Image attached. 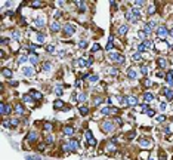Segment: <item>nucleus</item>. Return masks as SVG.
<instances>
[{
  "instance_id": "obj_1",
  "label": "nucleus",
  "mask_w": 173,
  "mask_h": 160,
  "mask_svg": "<svg viewBox=\"0 0 173 160\" xmlns=\"http://www.w3.org/2000/svg\"><path fill=\"white\" fill-rule=\"evenodd\" d=\"M157 34H158V37H160L161 40H164V39L167 37V34H169V31H167V28H166L164 25H160V27L157 28Z\"/></svg>"
},
{
  "instance_id": "obj_2",
  "label": "nucleus",
  "mask_w": 173,
  "mask_h": 160,
  "mask_svg": "<svg viewBox=\"0 0 173 160\" xmlns=\"http://www.w3.org/2000/svg\"><path fill=\"white\" fill-rule=\"evenodd\" d=\"M138 144H139V147H142V148H149V147L152 145V142H151L148 138H139V139H138Z\"/></svg>"
},
{
  "instance_id": "obj_3",
  "label": "nucleus",
  "mask_w": 173,
  "mask_h": 160,
  "mask_svg": "<svg viewBox=\"0 0 173 160\" xmlns=\"http://www.w3.org/2000/svg\"><path fill=\"white\" fill-rule=\"evenodd\" d=\"M102 131H104V132H112V131H114V123L109 122V120H105V122L102 123Z\"/></svg>"
},
{
  "instance_id": "obj_4",
  "label": "nucleus",
  "mask_w": 173,
  "mask_h": 160,
  "mask_svg": "<svg viewBox=\"0 0 173 160\" xmlns=\"http://www.w3.org/2000/svg\"><path fill=\"white\" fill-rule=\"evenodd\" d=\"M45 24H46V18H45V16H38L37 19L33 22V25H34L36 28H42V27H45Z\"/></svg>"
},
{
  "instance_id": "obj_5",
  "label": "nucleus",
  "mask_w": 173,
  "mask_h": 160,
  "mask_svg": "<svg viewBox=\"0 0 173 160\" xmlns=\"http://www.w3.org/2000/svg\"><path fill=\"white\" fill-rule=\"evenodd\" d=\"M79 141H77V139H70L68 141V147H70V151H77V150H79Z\"/></svg>"
},
{
  "instance_id": "obj_6",
  "label": "nucleus",
  "mask_w": 173,
  "mask_h": 160,
  "mask_svg": "<svg viewBox=\"0 0 173 160\" xmlns=\"http://www.w3.org/2000/svg\"><path fill=\"white\" fill-rule=\"evenodd\" d=\"M9 113H12V105L10 104H6V102H2V114L3 116H8Z\"/></svg>"
},
{
  "instance_id": "obj_7",
  "label": "nucleus",
  "mask_w": 173,
  "mask_h": 160,
  "mask_svg": "<svg viewBox=\"0 0 173 160\" xmlns=\"http://www.w3.org/2000/svg\"><path fill=\"white\" fill-rule=\"evenodd\" d=\"M74 25L73 24H65L64 25V33H65V36H71L73 33H74Z\"/></svg>"
},
{
  "instance_id": "obj_8",
  "label": "nucleus",
  "mask_w": 173,
  "mask_h": 160,
  "mask_svg": "<svg viewBox=\"0 0 173 160\" xmlns=\"http://www.w3.org/2000/svg\"><path fill=\"white\" fill-rule=\"evenodd\" d=\"M22 73H24L27 77H33V76L36 74V71H34V68H31V67H24V68H22Z\"/></svg>"
},
{
  "instance_id": "obj_9",
  "label": "nucleus",
  "mask_w": 173,
  "mask_h": 160,
  "mask_svg": "<svg viewBox=\"0 0 173 160\" xmlns=\"http://www.w3.org/2000/svg\"><path fill=\"white\" fill-rule=\"evenodd\" d=\"M59 30H61V24H59V22L53 21V22L50 24V31H52V33H58Z\"/></svg>"
},
{
  "instance_id": "obj_10",
  "label": "nucleus",
  "mask_w": 173,
  "mask_h": 160,
  "mask_svg": "<svg viewBox=\"0 0 173 160\" xmlns=\"http://www.w3.org/2000/svg\"><path fill=\"white\" fill-rule=\"evenodd\" d=\"M126 19L130 21V22H136V21H138V18L132 13V10H129V12H126Z\"/></svg>"
},
{
  "instance_id": "obj_11",
  "label": "nucleus",
  "mask_w": 173,
  "mask_h": 160,
  "mask_svg": "<svg viewBox=\"0 0 173 160\" xmlns=\"http://www.w3.org/2000/svg\"><path fill=\"white\" fill-rule=\"evenodd\" d=\"M127 77H129V79H136V77H138V73H136L133 68H129V70H127Z\"/></svg>"
},
{
  "instance_id": "obj_12",
  "label": "nucleus",
  "mask_w": 173,
  "mask_h": 160,
  "mask_svg": "<svg viewBox=\"0 0 173 160\" xmlns=\"http://www.w3.org/2000/svg\"><path fill=\"white\" fill-rule=\"evenodd\" d=\"M126 98H127V105H136L138 104L136 96H126Z\"/></svg>"
},
{
  "instance_id": "obj_13",
  "label": "nucleus",
  "mask_w": 173,
  "mask_h": 160,
  "mask_svg": "<svg viewBox=\"0 0 173 160\" xmlns=\"http://www.w3.org/2000/svg\"><path fill=\"white\" fill-rule=\"evenodd\" d=\"M73 133H74V129H73L71 126H65V128H64V135H67V136H73Z\"/></svg>"
},
{
  "instance_id": "obj_14",
  "label": "nucleus",
  "mask_w": 173,
  "mask_h": 160,
  "mask_svg": "<svg viewBox=\"0 0 173 160\" xmlns=\"http://www.w3.org/2000/svg\"><path fill=\"white\" fill-rule=\"evenodd\" d=\"M36 139H37V133H36V132H30V133L27 135V141H28V142H34Z\"/></svg>"
},
{
  "instance_id": "obj_15",
  "label": "nucleus",
  "mask_w": 173,
  "mask_h": 160,
  "mask_svg": "<svg viewBox=\"0 0 173 160\" xmlns=\"http://www.w3.org/2000/svg\"><path fill=\"white\" fill-rule=\"evenodd\" d=\"M15 110H16V113H18L19 116H22V114L25 113V108H24V105H21V104H18V105L15 107Z\"/></svg>"
},
{
  "instance_id": "obj_16",
  "label": "nucleus",
  "mask_w": 173,
  "mask_h": 160,
  "mask_svg": "<svg viewBox=\"0 0 173 160\" xmlns=\"http://www.w3.org/2000/svg\"><path fill=\"white\" fill-rule=\"evenodd\" d=\"M31 96H33L34 99H37V101H40V99L43 98V95H42L40 92H37V91H31Z\"/></svg>"
},
{
  "instance_id": "obj_17",
  "label": "nucleus",
  "mask_w": 173,
  "mask_h": 160,
  "mask_svg": "<svg viewBox=\"0 0 173 160\" xmlns=\"http://www.w3.org/2000/svg\"><path fill=\"white\" fill-rule=\"evenodd\" d=\"M166 80H167V83H169V85H173V71H172V70H170L169 73L166 74Z\"/></svg>"
},
{
  "instance_id": "obj_18",
  "label": "nucleus",
  "mask_w": 173,
  "mask_h": 160,
  "mask_svg": "<svg viewBox=\"0 0 173 160\" xmlns=\"http://www.w3.org/2000/svg\"><path fill=\"white\" fill-rule=\"evenodd\" d=\"M10 37H12L13 40H19V39H21V33L15 30V31H12V33H10Z\"/></svg>"
},
{
  "instance_id": "obj_19",
  "label": "nucleus",
  "mask_w": 173,
  "mask_h": 160,
  "mask_svg": "<svg viewBox=\"0 0 173 160\" xmlns=\"http://www.w3.org/2000/svg\"><path fill=\"white\" fill-rule=\"evenodd\" d=\"M28 61H30L31 64H34V65H36V64L38 62V56H37V55H33V53H31V55L28 56Z\"/></svg>"
},
{
  "instance_id": "obj_20",
  "label": "nucleus",
  "mask_w": 173,
  "mask_h": 160,
  "mask_svg": "<svg viewBox=\"0 0 173 160\" xmlns=\"http://www.w3.org/2000/svg\"><path fill=\"white\" fill-rule=\"evenodd\" d=\"M53 107L58 110V108H64V102L61 101V99H56L55 102H53Z\"/></svg>"
},
{
  "instance_id": "obj_21",
  "label": "nucleus",
  "mask_w": 173,
  "mask_h": 160,
  "mask_svg": "<svg viewBox=\"0 0 173 160\" xmlns=\"http://www.w3.org/2000/svg\"><path fill=\"white\" fill-rule=\"evenodd\" d=\"M129 31V25H120V28H118V34H126Z\"/></svg>"
},
{
  "instance_id": "obj_22",
  "label": "nucleus",
  "mask_w": 173,
  "mask_h": 160,
  "mask_svg": "<svg viewBox=\"0 0 173 160\" xmlns=\"http://www.w3.org/2000/svg\"><path fill=\"white\" fill-rule=\"evenodd\" d=\"M158 67L160 68H166L167 67V59L166 58H160L158 59Z\"/></svg>"
},
{
  "instance_id": "obj_23",
  "label": "nucleus",
  "mask_w": 173,
  "mask_h": 160,
  "mask_svg": "<svg viewBox=\"0 0 173 160\" xmlns=\"http://www.w3.org/2000/svg\"><path fill=\"white\" fill-rule=\"evenodd\" d=\"M118 56H120V53H117V52H111V53H109V59H111V61H117Z\"/></svg>"
},
{
  "instance_id": "obj_24",
  "label": "nucleus",
  "mask_w": 173,
  "mask_h": 160,
  "mask_svg": "<svg viewBox=\"0 0 173 160\" xmlns=\"http://www.w3.org/2000/svg\"><path fill=\"white\" fill-rule=\"evenodd\" d=\"M2 73H3L5 77H12V70H9V68H3Z\"/></svg>"
},
{
  "instance_id": "obj_25",
  "label": "nucleus",
  "mask_w": 173,
  "mask_h": 160,
  "mask_svg": "<svg viewBox=\"0 0 173 160\" xmlns=\"http://www.w3.org/2000/svg\"><path fill=\"white\" fill-rule=\"evenodd\" d=\"M163 94L167 96V99H172V98H173V92L170 91V89H164V91H163Z\"/></svg>"
},
{
  "instance_id": "obj_26",
  "label": "nucleus",
  "mask_w": 173,
  "mask_h": 160,
  "mask_svg": "<svg viewBox=\"0 0 173 160\" xmlns=\"http://www.w3.org/2000/svg\"><path fill=\"white\" fill-rule=\"evenodd\" d=\"M144 98H145V101H152L154 99V95L151 92H145L144 94Z\"/></svg>"
},
{
  "instance_id": "obj_27",
  "label": "nucleus",
  "mask_w": 173,
  "mask_h": 160,
  "mask_svg": "<svg viewBox=\"0 0 173 160\" xmlns=\"http://www.w3.org/2000/svg\"><path fill=\"white\" fill-rule=\"evenodd\" d=\"M101 113H102L104 116H108V114H111V108H109V107H102Z\"/></svg>"
},
{
  "instance_id": "obj_28",
  "label": "nucleus",
  "mask_w": 173,
  "mask_h": 160,
  "mask_svg": "<svg viewBox=\"0 0 173 160\" xmlns=\"http://www.w3.org/2000/svg\"><path fill=\"white\" fill-rule=\"evenodd\" d=\"M31 6H33V8H42V6H43V2H40V0H36V2H31Z\"/></svg>"
},
{
  "instance_id": "obj_29",
  "label": "nucleus",
  "mask_w": 173,
  "mask_h": 160,
  "mask_svg": "<svg viewBox=\"0 0 173 160\" xmlns=\"http://www.w3.org/2000/svg\"><path fill=\"white\" fill-rule=\"evenodd\" d=\"M132 13L136 16V18H139V16H141V9H139V8H133V9H132Z\"/></svg>"
},
{
  "instance_id": "obj_30",
  "label": "nucleus",
  "mask_w": 173,
  "mask_h": 160,
  "mask_svg": "<svg viewBox=\"0 0 173 160\" xmlns=\"http://www.w3.org/2000/svg\"><path fill=\"white\" fill-rule=\"evenodd\" d=\"M98 79H99V77H98V74H90V76H89V82H90V83L98 82Z\"/></svg>"
},
{
  "instance_id": "obj_31",
  "label": "nucleus",
  "mask_w": 173,
  "mask_h": 160,
  "mask_svg": "<svg viewBox=\"0 0 173 160\" xmlns=\"http://www.w3.org/2000/svg\"><path fill=\"white\" fill-rule=\"evenodd\" d=\"M79 110H80V114H82V116H86V114L89 113V108H87V107H84V105H83V107H80Z\"/></svg>"
},
{
  "instance_id": "obj_32",
  "label": "nucleus",
  "mask_w": 173,
  "mask_h": 160,
  "mask_svg": "<svg viewBox=\"0 0 173 160\" xmlns=\"http://www.w3.org/2000/svg\"><path fill=\"white\" fill-rule=\"evenodd\" d=\"M75 5H77V8H79L80 10H86V5H84V2H75Z\"/></svg>"
},
{
  "instance_id": "obj_33",
  "label": "nucleus",
  "mask_w": 173,
  "mask_h": 160,
  "mask_svg": "<svg viewBox=\"0 0 173 160\" xmlns=\"http://www.w3.org/2000/svg\"><path fill=\"white\" fill-rule=\"evenodd\" d=\"M22 101L27 102V104H34V102L31 101V96H30V95H24V96H22Z\"/></svg>"
},
{
  "instance_id": "obj_34",
  "label": "nucleus",
  "mask_w": 173,
  "mask_h": 160,
  "mask_svg": "<svg viewBox=\"0 0 173 160\" xmlns=\"http://www.w3.org/2000/svg\"><path fill=\"white\" fill-rule=\"evenodd\" d=\"M145 3H146V2H144V0H136V2H133V5L138 6V8H139V6H144Z\"/></svg>"
},
{
  "instance_id": "obj_35",
  "label": "nucleus",
  "mask_w": 173,
  "mask_h": 160,
  "mask_svg": "<svg viewBox=\"0 0 173 160\" xmlns=\"http://www.w3.org/2000/svg\"><path fill=\"white\" fill-rule=\"evenodd\" d=\"M36 37H37V42H38V43H43V42H45V36H43V34H37Z\"/></svg>"
},
{
  "instance_id": "obj_36",
  "label": "nucleus",
  "mask_w": 173,
  "mask_h": 160,
  "mask_svg": "<svg viewBox=\"0 0 173 160\" xmlns=\"http://www.w3.org/2000/svg\"><path fill=\"white\" fill-rule=\"evenodd\" d=\"M55 94H56V95H62V87H61L59 85L55 87Z\"/></svg>"
},
{
  "instance_id": "obj_37",
  "label": "nucleus",
  "mask_w": 173,
  "mask_h": 160,
  "mask_svg": "<svg viewBox=\"0 0 173 160\" xmlns=\"http://www.w3.org/2000/svg\"><path fill=\"white\" fill-rule=\"evenodd\" d=\"M79 46H80L82 49H84V47L87 46V40H84V39H83V40H80V42H79Z\"/></svg>"
},
{
  "instance_id": "obj_38",
  "label": "nucleus",
  "mask_w": 173,
  "mask_h": 160,
  "mask_svg": "<svg viewBox=\"0 0 173 160\" xmlns=\"http://www.w3.org/2000/svg\"><path fill=\"white\" fill-rule=\"evenodd\" d=\"M141 73H142L144 76L148 74V67H146V65H142V67H141Z\"/></svg>"
},
{
  "instance_id": "obj_39",
  "label": "nucleus",
  "mask_w": 173,
  "mask_h": 160,
  "mask_svg": "<svg viewBox=\"0 0 173 160\" xmlns=\"http://www.w3.org/2000/svg\"><path fill=\"white\" fill-rule=\"evenodd\" d=\"M102 101H104V98H101V96H98V98H96V99L93 101V105H99V104H101Z\"/></svg>"
},
{
  "instance_id": "obj_40",
  "label": "nucleus",
  "mask_w": 173,
  "mask_h": 160,
  "mask_svg": "<svg viewBox=\"0 0 173 160\" xmlns=\"http://www.w3.org/2000/svg\"><path fill=\"white\" fill-rule=\"evenodd\" d=\"M84 99H86V94H80L79 98H77V101H79V102H83Z\"/></svg>"
},
{
  "instance_id": "obj_41",
  "label": "nucleus",
  "mask_w": 173,
  "mask_h": 160,
  "mask_svg": "<svg viewBox=\"0 0 173 160\" xmlns=\"http://www.w3.org/2000/svg\"><path fill=\"white\" fill-rule=\"evenodd\" d=\"M99 49H101V46H99V45H98V43H95V45H93V46H92V52H98V50H99Z\"/></svg>"
},
{
  "instance_id": "obj_42",
  "label": "nucleus",
  "mask_w": 173,
  "mask_h": 160,
  "mask_svg": "<svg viewBox=\"0 0 173 160\" xmlns=\"http://www.w3.org/2000/svg\"><path fill=\"white\" fill-rule=\"evenodd\" d=\"M145 49H146V47H145V45H144V43H141V45L138 46V50H139V53H142V52H145Z\"/></svg>"
},
{
  "instance_id": "obj_43",
  "label": "nucleus",
  "mask_w": 173,
  "mask_h": 160,
  "mask_svg": "<svg viewBox=\"0 0 173 160\" xmlns=\"http://www.w3.org/2000/svg\"><path fill=\"white\" fill-rule=\"evenodd\" d=\"M84 136H86V139H87V141L93 138V136H92V132H90V131H86V132H84Z\"/></svg>"
},
{
  "instance_id": "obj_44",
  "label": "nucleus",
  "mask_w": 173,
  "mask_h": 160,
  "mask_svg": "<svg viewBox=\"0 0 173 160\" xmlns=\"http://www.w3.org/2000/svg\"><path fill=\"white\" fill-rule=\"evenodd\" d=\"M45 131L46 132H50L52 131V124L50 123H45Z\"/></svg>"
},
{
  "instance_id": "obj_45",
  "label": "nucleus",
  "mask_w": 173,
  "mask_h": 160,
  "mask_svg": "<svg viewBox=\"0 0 173 160\" xmlns=\"http://www.w3.org/2000/svg\"><path fill=\"white\" fill-rule=\"evenodd\" d=\"M108 73H111L112 76H115V74H118V70H115V68H108Z\"/></svg>"
},
{
  "instance_id": "obj_46",
  "label": "nucleus",
  "mask_w": 173,
  "mask_h": 160,
  "mask_svg": "<svg viewBox=\"0 0 173 160\" xmlns=\"http://www.w3.org/2000/svg\"><path fill=\"white\" fill-rule=\"evenodd\" d=\"M146 114H148L149 117H154V116H155V111L151 110V108H148V110H146Z\"/></svg>"
},
{
  "instance_id": "obj_47",
  "label": "nucleus",
  "mask_w": 173,
  "mask_h": 160,
  "mask_svg": "<svg viewBox=\"0 0 173 160\" xmlns=\"http://www.w3.org/2000/svg\"><path fill=\"white\" fill-rule=\"evenodd\" d=\"M141 58H142V55H141L139 52H138V53H135V55H133V59H135V61H139Z\"/></svg>"
},
{
  "instance_id": "obj_48",
  "label": "nucleus",
  "mask_w": 173,
  "mask_h": 160,
  "mask_svg": "<svg viewBox=\"0 0 173 160\" xmlns=\"http://www.w3.org/2000/svg\"><path fill=\"white\" fill-rule=\"evenodd\" d=\"M144 45H145V47H152L154 45H152V42H149V40H145L144 42Z\"/></svg>"
},
{
  "instance_id": "obj_49",
  "label": "nucleus",
  "mask_w": 173,
  "mask_h": 160,
  "mask_svg": "<svg viewBox=\"0 0 173 160\" xmlns=\"http://www.w3.org/2000/svg\"><path fill=\"white\" fill-rule=\"evenodd\" d=\"M145 36H146V34H145L144 31H139V39H141V40H144V42L146 40V39H145Z\"/></svg>"
},
{
  "instance_id": "obj_50",
  "label": "nucleus",
  "mask_w": 173,
  "mask_h": 160,
  "mask_svg": "<svg viewBox=\"0 0 173 160\" xmlns=\"http://www.w3.org/2000/svg\"><path fill=\"white\" fill-rule=\"evenodd\" d=\"M43 68H45V71H49V70H50V62H45Z\"/></svg>"
},
{
  "instance_id": "obj_51",
  "label": "nucleus",
  "mask_w": 173,
  "mask_h": 160,
  "mask_svg": "<svg viewBox=\"0 0 173 160\" xmlns=\"http://www.w3.org/2000/svg\"><path fill=\"white\" fill-rule=\"evenodd\" d=\"M27 59H28V58H27L25 55H22V56H19V59H18V62H25Z\"/></svg>"
},
{
  "instance_id": "obj_52",
  "label": "nucleus",
  "mask_w": 173,
  "mask_h": 160,
  "mask_svg": "<svg viewBox=\"0 0 173 160\" xmlns=\"http://www.w3.org/2000/svg\"><path fill=\"white\" fill-rule=\"evenodd\" d=\"M114 123H117V124H123V120H121L120 117H115V119H114Z\"/></svg>"
},
{
  "instance_id": "obj_53",
  "label": "nucleus",
  "mask_w": 173,
  "mask_h": 160,
  "mask_svg": "<svg viewBox=\"0 0 173 160\" xmlns=\"http://www.w3.org/2000/svg\"><path fill=\"white\" fill-rule=\"evenodd\" d=\"M53 50H55V46H53V45H49V46H47V52H49V53H52Z\"/></svg>"
},
{
  "instance_id": "obj_54",
  "label": "nucleus",
  "mask_w": 173,
  "mask_h": 160,
  "mask_svg": "<svg viewBox=\"0 0 173 160\" xmlns=\"http://www.w3.org/2000/svg\"><path fill=\"white\" fill-rule=\"evenodd\" d=\"M79 65H80V67H84V65H87V64H86V61L82 58V59H79Z\"/></svg>"
},
{
  "instance_id": "obj_55",
  "label": "nucleus",
  "mask_w": 173,
  "mask_h": 160,
  "mask_svg": "<svg viewBox=\"0 0 173 160\" xmlns=\"http://www.w3.org/2000/svg\"><path fill=\"white\" fill-rule=\"evenodd\" d=\"M144 85H145V87H151V82H149L148 79H145V80H144Z\"/></svg>"
},
{
  "instance_id": "obj_56",
  "label": "nucleus",
  "mask_w": 173,
  "mask_h": 160,
  "mask_svg": "<svg viewBox=\"0 0 173 160\" xmlns=\"http://www.w3.org/2000/svg\"><path fill=\"white\" fill-rule=\"evenodd\" d=\"M46 142H47V144H53V138H52V136L49 135V136L46 138Z\"/></svg>"
},
{
  "instance_id": "obj_57",
  "label": "nucleus",
  "mask_w": 173,
  "mask_h": 160,
  "mask_svg": "<svg viewBox=\"0 0 173 160\" xmlns=\"http://www.w3.org/2000/svg\"><path fill=\"white\" fill-rule=\"evenodd\" d=\"M164 120H166V117H164V116H158V117H157V122H160V123H163Z\"/></svg>"
},
{
  "instance_id": "obj_58",
  "label": "nucleus",
  "mask_w": 173,
  "mask_h": 160,
  "mask_svg": "<svg viewBox=\"0 0 173 160\" xmlns=\"http://www.w3.org/2000/svg\"><path fill=\"white\" fill-rule=\"evenodd\" d=\"M154 12H155V8H154V6H149V8H148V13H154Z\"/></svg>"
},
{
  "instance_id": "obj_59",
  "label": "nucleus",
  "mask_w": 173,
  "mask_h": 160,
  "mask_svg": "<svg viewBox=\"0 0 173 160\" xmlns=\"http://www.w3.org/2000/svg\"><path fill=\"white\" fill-rule=\"evenodd\" d=\"M82 86H83V82H80V80L75 82V87H82Z\"/></svg>"
},
{
  "instance_id": "obj_60",
  "label": "nucleus",
  "mask_w": 173,
  "mask_h": 160,
  "mask_svg": "<svg viewBox=\"0 0 173 160\" xmlns=\"http://www.w3.org/2000/svg\"><path fill=\"white\" fill-rule=\"evenodd\" d=\"M38 150H40V151H43L45 150V144H43V142H42V144H38V147H37Z\"/></svg>"
},
{
  "instance_id": "obj_61",
  "label": "nucleus",
  "mask_w": 173,
  "mask_h": 160,
  "mask_svg": "<svg viewBox=\"0 0 173 160\" xmlns=\"http://www.w3.org/2000/svg\"><path fill=\"white\" fill-rule=\"evenodd\" d=\"M158 160H166V153H161L160 154V159Z\"/></svg>"
},
{
  "instance_id": "obj_62",
  "label": "nucleus",
  "mask_w": 173,
  "mask_h": 160,
  "mask_svg": "<svg viewBox=\"0 0 173 160\" xmlns=\"http://www.w3.org/2000/svg\"><path fill=\"white\" fill-rule=\"evenodd\" d=\"M166 107H167V105H166V104H164V102H161V104H160V108H161V110H163V111H164V110H166Z\"/></svg>"
},
{
  "instance_id": "obj_63",
  "label": "nucleus",
  "mask_w": 173,
  "mask_h": 160,
  "mask_svg": "<svg viewBox=\"0 0 173 160\" xmlns=\"http://www.w3.org/2000/svg\"><path fill=\"white\" fill-rule=\"evenodd\" d=\"M148 160H154V159H152V157H151V159H148Z\"/></svg>"
},
{
  "instance_id": "obj_64",
  "label": "nucleus",
  "mask_w": 173,
  "mask_h": 160,
  "mask_svg": "<svg viewBox=\"0 0 173 160\" xmlns=\"http://www.w3.org/2000/svg\"><path fill=\"white\" fill-rule=\"evenodd\" d=\"M172 50H173V45H172Z\"/></svg>"
}]
</instances>
